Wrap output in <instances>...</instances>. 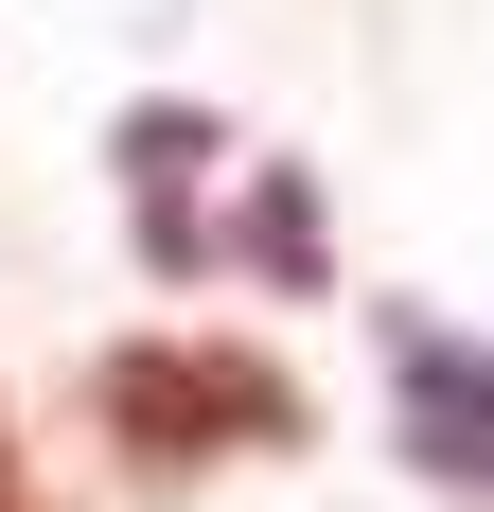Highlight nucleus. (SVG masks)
I'll return each instance as SVG.
<instances>
[{"label": "nucleus", "instance_id": "nucleus-1", "mask_svg": "<svg viewBox=\"0 0 494 512\" xmlns=\"http://www.w3.org/2000/svg\"><path fill=\"white\" fill-rule=\"evenodd\" d=\"M106 442L142 477H212V460H283L300 442V371L283 354H230V336H124L89 371Z\"/></svg>", "mask_w": 494, "mask_h": 512}, {"label": "nucleus", "instance_id": "nucleus-2", "mask_svg": "<svg viewBox=\"0 0 494 512\" xmlns=\"http://www.w3.org/2000/svg\"><path fill=\"white\" fill-rule=\"evenodd\" d=\"M389 389H406V460L442 477V495H494V336L389 318Z\"/></svg>", "mask_w": 494, "mask_h": 512}, {"label": "nucleus", "instance_id": "nucleus-3", "mask_svg": "<svg viewBox=\"0 0 494 512\" xmlns=\"http://www.w3.org/2000/svg\"><path fill=\"white\" fill-rule=\"evenodd\" d=\"M0 512H36V495H18V460H0Z\"/></svg>", "mask_w": 494, "mask_h": 512}]
</instances>
